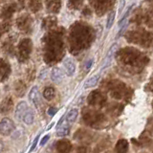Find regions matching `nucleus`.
Instances as JSON below:
<instances>
[{
    "mask_svg": "<svg viewBox=\"0 0 153 153\" xmlns=\"http://www.w3.org/2000/svg\"><path fill=\"white\" fill-rule=\"evenodd\" d=\"M82 118L86 124L96 128H100L103 126V124L105 123L104 115L94 109L84 108L82 112Z\"/></svg>",
    "mask_w": 153,
    "mask_h": 153,
    "instance_id": "1",
    "label": "nucleus"
},
{
    "mask_svg": "<svg viewBox=\"0 0 153 153\" xmlns=\"http://www.w3.org/2000/svg\"><path fill=\"white\" fill-rule=\"evenodd\" d=\"M14 130V123L11 119L5 118L0 122V134L3 136H9Z\"/></svg>",
    "mask_w": 153,
    "mask_h": 153,
    "instance_id": "2",
    "label": "nucleus"
},
{
    "mask_svg": "<svg viewBox=\"0 0 153 153\" xmlns=\"http://www.w3.org/2000/svg\"><path fill=\"white\" fill-rule=\"evenodd\" d=\"M29 99L33 102V104L35 105L36 109L40 108L41 105V98H40V93L39 90L36 87V86H33L31 89L30 93H29Z\"/></svg>",
    "mask_w": 153,
    "mask_h": 153,
    "instance_id": "3",
    "label": "nucleus"
},
{
    "mask_svg": "<svg viewBox=\"0 0 153 153\" xmlns=\"http://www.w3.org/2000/svg\"><path fill=\"white\" fill-rule=\"evenodd\" d=\"M118 47H119L118 46V43H113V44L111 45V47L109 48L107 54H106V56H105L104 59H103L102 66V70H103L104 68H106V67L110 64V62H111V60L113 59L114 54L118 50Z\"/></svg>",
    "mask_w": 153,
    "mask_h": 153,
    "instance_id": "4",
    "label": "nucleus"
},
{
    "mask_svg": "<svg viewBox=\"0 0 153 153\" xmlns=\"http://www.w3.org/2000/svg\"><path fill=\"white\" fill-rule=\"evenodd\" d=\"M63 67H64V71L67 76H73L76 72V64L73 59L71 57H65L63 59Z\"/></svg>",
    "mask_w": 153,
    "mask_h": 153,
    "instance_id": "5",
    "label": "nucleus"
},
{
    "mask_svg": "<svg viewBox=\"0 0 153 153\" xmlns=\"http://www.w3.org/2000/svg\"><path fill=\"white\" fill-rule=\"evenodd\" d=\"M56 148L59 153H69L72 149V145L67 140H60L56 143Z\"/></svg>",
    "mask_w": 153,
    "mask_h": 153,
    "instance_id": "6",
    "label": "nucleus"
},
{
    "mask_svg": "<svg viewBox=\"0 0 153 153\" xmlns=\"http://www.w3.org/2000/svg\"><path fill=\"white\" fill-rule=\"evenodd\" d=\"M64 78V73L59 67H54L51 71V79L56 83H60Z\"/></svg>",
    "mask_w": 153,
    "mask_h": 153,
    "instance_id": "7",
    "label": "nucleus"
},
{
    "mask_svg": "<svg viewBox=\"0 0 153 153\" xmlns=\"http://www.w3.org/2000/svg\"><path fill=\"white\" fill-rule=\"evenodd\" d=\"M69 133H70V127L68 126V123L64 122L63 118H62L56 129V135L59 137H63V136L68 135Z\"/></svg>",
    "mask_w": 153,
    "mask_h": 153,
    "instance_id": "8",
    "label": "nucleus"
},
{
    "mask_svg": "<svg viewBox=\"0 0 153 153\" xmlns=\"http://www.w3.org/2000/svg\"><path fill=\"white\" fill-rule=\"evenodd\" d=\"M105 102V99L97 92L92 93L88 98V103L91 105H102Z\"/></svg>",
    "mask_w": 153,
    "mask_h": 153,
    "instance_id": "9",
    "label": "nucleus"
},
{
    "mask_svg": "<svg viewBox=\"0 0 153 153\" xmlns=\"http://www.w3.org/2000/svg\"><path fill=\"white\" fill-rule=\"evenodd\" d=\"M28 109H29V107L25 102H21L17 104L16 110V118L18 120V121H21L24 114L27 112Z\"/></svg>",
    "mask_w": 153,
    "mask_h": 153,
    "instance_id": "10",
    "label": "nucleus"
},
{
    "mask_svg": "<svg viewBox=\"0 0 153 153\" xmlns=\"http://www.w3.org/2000/svg\"><path fill=\"white\" fill-rule=\"evenodd\" d=\"M13 100L11 98H6L5 99L1 105H0V113L1 114H8L13 108Z\"/></svg>",
    "mask_w": 153,
    "mask_h": 153,
    "instance_id": "11",
    "label": "nucleus"
},
{
    "mask_svg": "<svg viewBox=\"0 0 153 153\" xmlns=\"http://www.w3.org/2000/svg\"><path fill=\"white\" fill-rule=\"evenodd\" d=\"M128 150V142L124 139L118 141L115 146V153H127Z\"/></svg>",
    "mask_w": 153,
    "mask_h": 153,
    "instance_id": "12",
    "label": "nucleus"
},
{
    "mask_svg": "<svg viewBox=\"0 0 153 153\" xmlns=\"http://www.w3.org/2000/svg\"><path fill=\"white\" fill-rule=\"evenodd\" d=\"M100 79V75H95L93 76H91L90 79H88L87 80L85 81V83H84V88L85 89H87V88H92L94 87V86H96L98 84L99 82V80Z\"/></svg>",
    "mask_w": 153,
    "mask_h": 153,
    "instance_id": "13",
    "label": "nucleus"
},
{
    "mask_svg": "<svg viewBox=\"0 0 153 153\" xmlns=\"http://www.w3.org/2000/svg\"><path fill=\"white\" fill-rule=\"evenodd\" d=\"M22 121L26 124H28V126L33 123V121H35V114H33L32 110H30V109L27 110V112L24 114V116L22 118Z\"/></svg>",
    "mask_w": 153,
    "mask_h": 153,
    "instance_id": "14",
    "label": "nucleus"
},
{
    "mask_svg": "<svg viewBox=\"0 0 153 153\" xmlns=\"http://www.w3.org/2000/svg\"><path fill=\"white\" fill-rule=\"evenodd\" d=\"M78 114H79L78 109H76V108L71 109L66 115V122L69 123H74L76 120V118H78Z\"/></svg>",
    "mask_w": 153,
    "mask_h": 153,
    "instance_id": "15",
    "label": "nucleus"
},
{
    "mask_svg": "<svg viewBox=\"0 0 153 153\" xmlns=\"http://www.w3.org/2000/svg\"><path fill=\"white\" fill-rule=\"evenodd\" d=\"M115 17H116V11H112L108 13L107 18H106V24H105V28H106L107 30L112 27L114 20H115Z\"/></svg>",
    "mask_w": 153,
    "mask_h": 153,
    "instance_id": "16",
    "label": "nucleus"
},
{
    "mask_svg": "<svg viewBox=\"0 0 153 153\" xmlns=\"http://www.w3.org/2000/svg\"><path fill=\"white\" fill-rule=\"evenodd\" d=\"M43 97H44L47 100H52L55 98V89L52 87L45 88L44 92H43Z\"/></svg>",
    "mask_w": 153,
    "mask_h": 153,
    "instance_id": "17",
    "label": "nucleus"
},
{
    "mask_svg": "<svg viewBox=\"0 0 153 153\" xmlns=\"http://www.w3.org/2000/svg\"><path fill=\"white\" fill-rule=\"evenodd\" d=\"M93 63H94V59H89V60L86 61V63H85V65H84L85 70H89V69L91 68V66L93 65Z\"/></svg>",
    "mask_w": 153,
    "mask_h": 153,
    "instance_id": "18",
    "label": "nucleus"
},
{
    "mask_svg": "<svg viewBox=\"0 0 153 153\" xmlns=\"http://www.w3.org/2000/svg\"><path fill=\"white\" fill-rule=\"evenodd\" d=\"M56 112H57V109L55 107H50L49 109H48V114H49L50 116H54Z\"/></svg>",
    "mask_w": 153,
    "mask_h": 153,
    "instance_id": "19",
    "label": "nucleus"
},
{
    "mask_svg": "<svg viewBox=\"0 0 153 153\" xmlns=\"http://www.w3.org/2000/svg\"><path fill=\"white\" fill-rule=\"evenodd\" d=\"M38 138H39V137L37 136V137L35 139V141H33V146H31V149H30V151H33V150L36 148V145H37V142H38Z\"/></svg>",
    "mask_w": 153,
    "mask_h": 153,
    "instance_id": "20",
    "label": "nucleus"
},
{
    "mask_svg": "<svg viewBox=\"0 0 153 153\" xmlns=\"http://www.w3.org/2000/svg\"><path fill=\"white\" fill-rule=\"evenodd\" d=\"M49 139H50V136H49V135H46V136L41 140L40 145H41V146H44L45 143H46V142H48V140H49Z\"/></svg>",
    "mask_w": 153,
    "mask_h": 153,
    "instance_id": "21",
    "label": "nucleus"
},
{
    "mask_svg": "<svg viewBox=\"0 0 153 153\" xmlns=\"http://www.w3.org/2000/svg\"><path fill=\"white\" fill-rule=\"evenodd\" d=\"M124 4H126V1H124V0H122V1H121V5H120V7H119V10L121 12H122L123 7H124Z\"/></svg>",
    "mask_w": 153,
    "mask_h": 153,
    "instance_id": "22",
    "label": "nucleus"
},
{
    "mask_svg": "<svg viewBox=\"0 0 153 153\" xmlns=\"http://www.w3.org/2000/svg\"><path fill=\"white\" fill-rule=\"evenodd\" d=\"M2 150H3V143L1 140H0V152H1Z\"/></svg>",
    "mask_w": 153,
    "mask_h": 153,
    "instance_id": "23",
    "label": "nucleus"
}]
</instances>
